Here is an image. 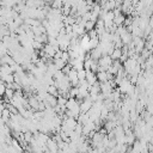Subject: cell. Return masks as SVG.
I'll use <instances>...</instances> for the list:
<instances>
[{
  "label": "cell",
  "mask_w": 153,
  "mask_h": 153,
  "mask_svg": "<svg viewBox=\"0 0 153 153\" xmlns=\"http://www.w3.org/2000/svg\"><path fill=\"white\" fill-rule=\"evenodd\" d=\"M97 80H98V79H97V73H93V72H91V71H87V74H86V81L92 86V85L96 84Z\"/></svg>",
  "instance_id": "6da1fadb"
},
{
  "label": "cell",
  "mask_w": 153,
  "mask_h": 153,
  "mask_svg": "<svg viewBox=\"0 0 153 153\" xmlns=\"http://www.w3.org/2000/svg\"><path fill=\"white\" fill-rule=\"evenodd\" d=\"M124 22H126V17H124L123 13H121L120 16H116L115 19H114V23H115L117 26H122V25H124Z\"/></svg>",
  "instance_id": "7a4b0ae2"
},
{
  "label": "cell",
  "mask_w": 153,
  "mask_h": 153,
  "mask_svg": "<svg viewBox=\"0 0 153 153\" xmlns=\"http://www.w3.org/2000/svg\"><path fill=\"white\" fill-rule=\"evenodd\" d=\"M122 55H123V51H122V49H118V48H115V50H114V53L111 54V59L115 61V60H120L121 57H122Z\"/></svg>",
  "instance_id": "3957f363"
},
{
  "label": "cell",
  "mask_w": 153,
  "mask_h": 153,
  "mask_svg": "<svg viewBox=\"0 0 153 153\" xmlns=\"http://www.w3.org/2000/svg\"><path fill=\"white\" fill-rule=\"evenodd\" d=\"M1 80H2L5 84H13V82H14V74L1 75Z\"/></svg>",
  "instance_id": "277c9868"
},
{
  "label": "cell",
  "mask_w": 153,
  "mask_h": 153,
  "mask_svg": "<svg viewBox=\"0 0 153 153\" xmlns=\"http://www.w3.org/2000/svg\"><path fill=\"white\" fill-rule=\"evenodd\" d=\"M97 79L99 82H106L108 81V72H98Z\"/></svg>",
  "instance_id": "5b68a950"
},
{
  "label": "cell",
  "mask_w": 153,
  "mask_h": 153,
  "mask_svg": "<svg viewBox=\"0 0 153 153\" xmlns=\"http://www.w3.org/2000/svg\"><path fill=\"white\" fill-rule=\"evenodd\" d=\"M85 29H86V31H87V32H88V31H91V30H94V29H96V23H94V22H92V20L86 22Z\"/></svg>",
  "instance_id": "8992f818"
},
{
  "label": "cell",
  "mask_w": 153,
  "mask_h": 153,
  "mask_svg": "<svg viewBox=\"0 0 153 153\" xmlns=\"http://www.w3.org/2000/svg\"><path fill=\"white\" fill-rule=\"evenodd\" d=\"M86 74H87V71L86 69H80V71H78V78H79V80L81 81V80H86Z\"/></svg>",
  "instance_id": "52a82bcc"
},
{
  "label": "cell",
  "mask_w": 153,
  "mask_h": 153,
  "mask_svg": "<svg viewBox=\"0 0 153 153\" xmlns=\"http://www.w3.org/2000/svg\"><path fill=\"white\" fill-rule=\"evenodd\" d=\"M62 54H63V51H62V50H57V51H56V54H55V56H54V59H55V60L61 59V57H62Z\"/></svg>",
  "instance_id": "ba28073f"
}]
</instances>
